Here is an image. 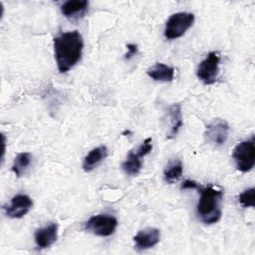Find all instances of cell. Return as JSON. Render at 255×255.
<instances>
[{
  "label": "cell",
  "instance_id": "cell-13",
  "mask_svg": "<svg viewBox=\"0 0 255 255\" xmlns=\"http://www.w3.org/2000/svg\"><path fill=\"white\" fill-rule=\"evenodd\" d=\"M147 76L158 82H171L174 78V69L163 63H156L146 71Z\"/></svg>",
  "mask_w": 255,
  "mask_h": 255
},
{
  "label": "cell",
  "instance_id": "cell-4",
  "mask_svg": "<svg viewBox=\"0 0 255 255\" xmlns=\"http://www.w3.org/2000/svg\"><path fill=\"white\" fill-rule=\"evenodd\" d=\"M232 157L236 168L241 172L250 171L255 164V144L254 137L240 141L233 149Z\"/></svg>",
  "mask_w": 255,
  "mask_h": 255
},
{
  "label": "cell",
  "instance_id": "cell-20",
  "mask_svg": "<svg viewBox=\"0 0 255 255\" xmlns=\"http://www.w3.org/2000/svg\"><path fill=\"white\" fill-rule=\"evenodd\" d=\"M127 53L125 54V60H129L131 59L136 53H137V45L135 44H132V43H129L127 45Z\"/></svg>",
  "mask_w": 255,
  "mask_h": 255
},
{
  "label": "cell",
  "instance_id": "cell-7",
  "mask_svg": "<svg viewBox=\"0 0 255 255\" xmlns=\"http://www.w3.org/2000/svg\"><path fill=\"white\" fill-rule=\"evenodd\" d=\"M230 128L228 123L222 119H214L205 128L204 138L213 146H220L224 144L229 136Z\"/></svg>",
  "mask_w": 255,
  "mask_h": 255
},
{
  "label": "cell",
  "instance_id": "cell-10",
  "mask_svg": "<svg viewBox=\"0 0 255 255\" xmlns=\"http://www.w3.org/2000/svg\"><path fill=\"white\" fill-rule=\"evenodd\" d=\"M35 243L39 249H45L54 244L58 238V224L51 222L43 228L36 230Z\"/></svg>",
  "mask_w": 255,
  "mask_h": 255
},
{
  "label": "cell",
  "instance_id": "cell-21",
  "mask_svg": "<svg viewBox=\"0 0 255 255\" xmlns=\"http://www.w3.org/2000/svg\"><path fill=\"white\" fill-rule=\"evenodd\" d=\"M180 188L181 189H199L200 186L196 181L191 180V179H186L183 181Z\"/></svg>",
  "mask_w": 255,
  "mask_h": 255
},
{
  "label": "cell",
  "instance_id": "cell-17",
  "mask_svg": "<svg viewBox=\"0 0 255 255\" xmlns=\"http://www.w3.org/2000/svg\"><path fill=\"white\" fill-rule=\"evenodd\" d=\"M32 158L33 156L30 152H20L16 155L12 164V171L16 176L19 177L26 171L32 162Z\"/></svg>",
  "mask_w": 255,
  "mask_h": 255
},
{
  "label": "cell",
  "instance_id": "cell-16",
  "mask_svg": "<svg viewBox=\"0 0 255 255\" xmlns=\"http://www.w3.org/2000/svg\"><path fill=\"white\" fill-rule=\"evenodd\" d=\"M182 171H183V166L180 159L174 158L170 160L163 170V176L165 181L168 183H172L176 181L181 176Z\"/></svg>",
  "mask_w": 255,
  "mask_h": 255
},
{
  "label": "cell",
  "instance_id": "cell-3",
  "mask_svg": "<svg viewBox=\"0 0 255 255\" xmlns=\"http://www.w3.org/2000/svg\"><path fill=\"white\" fill-rule=\"evenodd\" d=\"M194 15L188 12H177L172 14L165 23L164 37L168 40L180 38L192 26Z\"/></svg>",
  "mask_w": 255,
  "mask_h": 255
},
{
  "label": "cell",
  "instance_id": "cell-14",
  "mask_svg": "<svg viewBox=\"0 0 255 255\" xmlns=\"http://www.w3.org/2000/svg\"><path fill=\"white\" fill-rule=\"evenodd\" d=\"M168 116L170 119V123H171V128H170V131L168 133V138H172L174 137L179 128L182 127L183 125V121H182V112H181V105L180 104H173L168 108Z\"/></svg>",
  "mask_w": 255,
  "mask_h": 255
},
{
  "label": "cell",
  "instance_id": "cell-15",
  "mask_svg": "<svg viewBox=\"0 0 255 255\" xmlns=\"http://www.w3.org/2000/svg\"><path fill=\"white\" fill-rule=\"evenodd\" d=\"M140 158L141 157H139L135 153V151L129 150L126 160L122 163V169L124 170V172L131 176L138 174L142 167V161Z\"/></svg>",
  "mask_w": 255,
  "mask_h": 255
},
{
  "label": "cell",
  "instance_id": "cell-12",
  "mask_svg": "<svg viewBox=\"0 0 255 255\" xmlns=\"http://www.w3.org/2000/svg\"><path fill=\"white\" fill-rule=\"evenodd\" d=\"M108 156V148L106 145H100L93 148L83 160V169L90 172L95 169Z\"/></svg>",
  "mask_w": 255,
  "mask_h": 255
},
{
  "label": "cell",
  "instance_id": "cell-1",
  "mask_svg": "<svg viewBox=\"0 0 255 255\" xmlns=\"http://www.w3.org/2000/svg\"><path fill=\"white\" fill-rule=\"evenodd\" d=\"M53 46L59 72L67 73L81 60L84 40L78 30L68 31L55 37Z\"/></svg>",
  "mask_w": 255,
  "mask_h": 255
},
{
  "label": "cell",
  "instance_id": "cell-18",
  "mask_svg": "<svg viewBox=\"0 0 255 255\" xmlns=\"http://www.w3.org/2000/svg\"><path fill=\"white\" fill-rule=\"evenodd\" d=\"M255 197V189L254 187H251L249 189L244 190L239 194V202L243 207H253L255 205L254 201Z\"/></svg>",
  "mask_w": 255,
  "mask_h": 255
},
{
  "label": "cell",
  "instance_id": "cell-8",
  "mask_svg": "<svg viewBox=\"0 0 255 255\" xmlns=\"http://www.w3.org/2000/svg\"><path fill=\"white\" fill-rule=\"evenodd\" d=\"M33 201L27 194L19 193L11 198L10 204L5 206V214L9 218H21L31 209Z\"/></svg>",
  "mask_w": 255,
  "mask_h": 255
},
{
  "label": "cell",
  "instance_id": "cell-19",
  "mask_svg": "<svg viewBox=\"0 0 255 255\" xmlns=\"http://www.w3.org/2000/svg\"><path fill=\"white\" fill-rule=\"evenodd\" d=\"M151 137H147L145 138L141 143L140 145L137 147V149L135 150V153L139 156V157H143L145 156L146 154H148L151 149H152V143H151Z\"/></svg>",
  "mask_w": 255,
  "mask_h": 255
},
{
  "label": "cell",
  "instance_id": "cell-2",
  "mask_svg": "<svg viewBox=\"0 0 255 255\" xmlns=\"http://www.w3.org/2000/svg\"><path fill=\"white\" fill-rule=\"evenodd\" d=\"M199 189L200 197L196 207L197 215L205 224L216 223L222 215L221 201L223 191L213 185H208Z\"/></svg>",
  "mask_w": 255,
  "mask_h": 255
},
{
  "label": "cell",
  "instance_id": "cell-11",
  "mask_svg": "<svg viewBox=\"0 0 255 255\" xmlns=\"http://www.w3.org/2000/svg\"><path fill=\"white\" fill-rule=\"evenodd\" d=\"M88 7L87 0H69L61 5V12L68 19H79L86 14Z\"/></svg>",
  "mask_w": 255,
  "mask_h": 255
},
{
  "label": "cell",
  "instance_id": "cell-9",
  "mask_svg": "<svg viewBox=\"0 0 255 255\" xmlns=\"http://www.w3.org/2000/svg\"><path fill=\"white\" fill-rule=\"evenodd\" d=\"M160 240V231L155 227H146L139 230L134 236L133 241L135 248L138 250H146L155 246Z\"/></svg>",
  "mask_w": 255,
  "mask_h": 255
},
{
  "label": "cell",
  "instance_id": "cell-5",
  "mask_svg": "<svg viewBox=\"0 0 255 255\" xmlns=\"http://www.w3.org/2000/svg\"><path fill=\"white\" fill-rule=\"evenodd\" d=\"M118 226V219L112 215L107 214H98L92 216L85 224V229L89 232L107 237L114 234Z\"/></svg>",
  "mask_w": 255,
  "mask_h": 255
},
{
  "label": "cell",
  "instance_id": "cell-6",
  "mask_svg": "<svg viewBox=\"0 0 255 255\" xmlns=\"http://www.w3.org/2000/svg\"><path fill=\"white\" fill-rule=\"evenodd\" d=\"M220 56L217 52H210L203 59L196 71L197 78L205 85H212L216 82L219 73Z\"/></svg>",
  "mask_w": 255,
  "mask_h": 255
}]
</instances>
